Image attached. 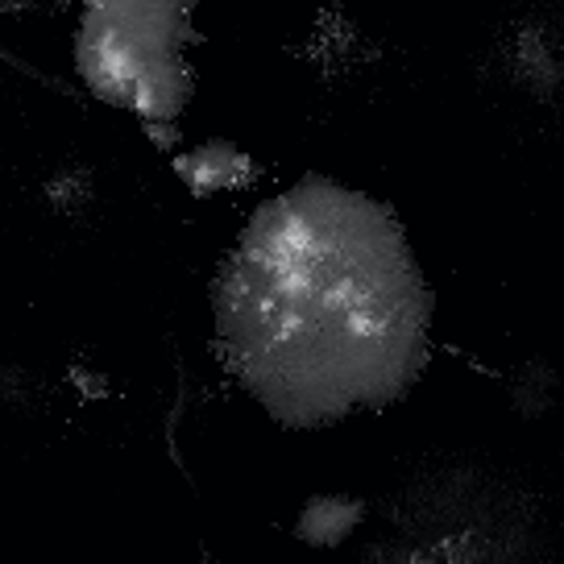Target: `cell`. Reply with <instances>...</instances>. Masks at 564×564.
<instances>
[{"mask_svg": "<svg viewBox=\"0 0 564 564\" xmlns=\"http://www.w3.org/2000/svg\"><path fill=\"white\" fill-rule=\"evenodd\" d=\"M192 4H88L79 30V70L105 100L171 121L192 96V70L178 63L175 30Z\"/></svg>", "mask_w": 564, "mask_h": 564, "instance_id": "obj_1", "label": "cell"}, {"mask_svg": "<svg viewBox=\"0 0 564 564\" xmlns=\"http://www.w3.org/2000/svg\"><path fill=\"white\" fill-rule=\"evenodd\" d=\"M175 171L195 195H208L216 187H246L249 178H258V162L241 154L232 141H208L187 159H175Z\"/></svg>", "mask_w": 564, "mask_h": 564, "instance_id": "obj_2", "label": "cell"}, {"mask_svg": "<svg viewBox=\"0 0 564 564\" xmlns=\"http://www.w3.org/2000/svg\"><path fill=\"white\" fill-rule=\"evenodd\" d=\"M361 519H366V502L361 498L319 494V498H307L300 523H295V535L316 547H336Z\"/></svg>", "mask_w": 564, "mask_h": 564, "instance_id": "obj_3", "label": "cell"}, {"mask_svg": "<svg viewBox=\"0 0 564 564\" xmlns=\"http://www.w3.org/2000/svg\"><path fill=\"white\" fill-rule=\"evenodd\" d=\"M514 75H519L535 96H552V91H556L561 58H556V42L547 37L544 25H523V30L514 34Z\"/></svg>", "mask_w": 564, "mask_h": 564, "instance_id": "obj_4", "label": "cell"}, {"mask_svg": "<svg viewBox=\"0 0 564 564\" xmlns=\"http://www.w3.org/2000/svg\"><path fill=\"white\" fill-rule=\"evenodd\" d=\"M42 195H46V204H51L54 212H63V216H79V212H88L91 195H96L91 166H84V162H63L58 171H51Z\"/></svg>", "mask_w": 564, "mask_h": 564, "instance_id": "obj_5", "label": "cell"}, {"mask_svg": "<svg viewBox=\"0 0 564 564\" xmlns=\"http://www.w3.org/2000/svg\"><path fill=\"white\" fill-rule=\"evenodd\" d=\"M552 390H556V373L540 366V361H531L511 382V399L528 420H535V415H544L547 406H552Z\"/></svg>", "mask_w": 564, "mask_h": 564, "instance_id": "obj_6", "label": "cell"}, {"mask_svg": "<svg viewBox=\"0 0 564 564\" xmlns=\"http://www.w3.org/2000/svg\"><path fill=\"white\" fill-rule=\"evenodd\" d=\"M0 390H4V403L13 406L18 415H30V411H37V403H42V382H37V373H30L25 366H4Z\"/></svg>", "mask_w": 564, "mask_h": 564, "instance_id": "obj_7", "label": "cell"}, {"mask_svg": "<svg viewBox=\"0 0 564 564\" xmlns=\"http://www.w3.org/2000/svg\"><path fill=\"white\" fill-rule=\"evenodd\" d=\"M187 399H192V378L178 366V399H175V406H171V420H166V444H171L175 465H183V453H178V420L187 415Z\"/></svg>", "mask_w": 564, "mask_h": 564, "instance_id": "obj_8", "label": "cell"}, {"mask_svg": "<svg viewBox=\"0 0 564 564\" xmlns=\"http://www.w3.org/2000/svg\"><path fill=\"white\" fill-rule=\"evenodd\" d=\"M70 382H75V390L84 394V399H108V373L100 370H84V366H75L70 370Z\"/></svg>", "mask_w": 564, "mask_h": 564, "instance_id": "obj_9", "label": "cell"}]
</instances>
